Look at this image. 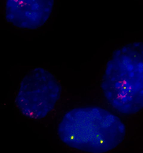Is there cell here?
I'll return each mask as SVG.
<instances>
[{
  "label": "cell",
  "instance_id": "cell-2",
  "mask_svg": "<svg viewBox=\"0 0 143 153\" xmlns=\"http://www.w3.org/2000/svg\"><path fill=\"white\" fill-rule=\"evenodd\" d=\"M110 105L123 115L143 110V42L136 41L115 49L106 63L101 84Z\"/></svg>",
  "mask_w": 143,
  "mask_h": 153
},
{
  "label": "cell",
  "instance_id": "cell-3",
  "mask_svg": "<svg viewBox=\"0 0 143 153\" xmlns=\"http://www.w3.org/2000/svg\"><path fill=\"white\" fill-rule=\"evenodd\" d=\"M61 91V85L51 72L36 67L22 79L15 102L22 115L30 119H44L54 109Z\"/></svg>",
  "mask_w": 143,
  "mask_h": 153
},
{
  "label": "cell",
  "instance_id": "cell-1",
  "mask_svg": "<svg viewBox=\"0 0 143 153\" xmlns=\"http://www.w3.org/2000/svg\"><path fill=\"white\" fill-rule=\"evenodd\" d=\"M57 134L61 142L71 148L88 153H106L123 143L126 126L108 110L84 106L65 113Z\"/></svg>",
  "mask_w": 143,
  "mask_h": 153
},
{
  "label": "cell",
  "instance_id": "cell-4",
  "mask_svg": "<svg viewBox=\"0 0 143 153\" xmlns=\"http://www.w3.org/2000/svg\"><path fill=\"white\" fill-rule=\"evenodd\" d=\"M53 7V0H7L5 18L17 28L36 30L47 22Z\"/></svg>",
  "mask_w": 143,
  "mask_h": 153
}]
</instances>
